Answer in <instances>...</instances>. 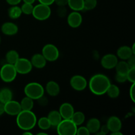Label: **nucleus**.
Instances as JSON below:
<instances>
[{
	"label": "nucleus",
	"mask_w": 135,
	"mask_h": 135,
	"mask_svg": "<svg viewBox=\"0 0 135 135\" xmlns=\"http://www.w3.org/2000/svg\"><path fill=\"white\" fill-rule=\"evenodd\" d=\"M111 84L109 78L103 74H96L90 78L88 83L89 88L92 94L102 96L106 93Z\"/></svg>",
	"instance_id": "obj_1"
},
{
	"label": "nucleus",
	"mask_w": 135,
	"mask_h": 135,
	"mask_svg": "<svg viewBox=\"0 0 135 135\" xmlns=\"http://www.w3.org/2000/svg\"><path fill=\"white\" fill-rule=\"evenodd\" d=\"M17 125L23 131H30L35 127L37 123L36 115L32 110H22L17 115Z\"/></svg>",
	"instance_id": "obj_2"
},
{
	"label": "nucleus",
	"mask_w": 135,
	"mask_h": 135,
	"mask_svg": "<svg viewBox=\"0 0 135 135\" xmlns=\"http://www.w3.org/2000/svg\"><path fill=\"white\" fill-rule=\"evenodd\" d=\"M25 93L26 96L32 100H38L44 94V88L40 84L35 82L30 83L25 87Z\"/></svg>",
	"instance_id": "obj_3"
},
{
	"label": "nucleus",
	"mask_w": 135,
	"mask_h": 135,
	"mask_svg": "<svg viewBox=\"0 0 135 135\" xmlns=\"http://www.w3.org/2000/svg\"><path fill=\"white\" fill-rule=\"evenodd\" d=\"M57 132L59 135H75L76 134L77 126L70 119H62L57 125Z\"/></svg>",
	"instance_id": "obj_4"
},
{
	"label": "nucleus",
	"mask_w": 135,
	"mask_h": 135,
	"mask_svg": "<svg viewBox=\"0 0 135 135\" xmlns=\"http://www.w3.org/2000/svg\"><path fill=\"white\" fill-rule=\"evenodd\" d=\"M17 72L14 65L6 63L0 69V78L5 83H11L15 79Z\"/></svg>",
	"instance_id": "obj_5"
},
{
	"label": "nucleus",
	"mask_w": 135,
	"mask_h": 135,
	"mask_svg": "<svg viewBox=\"0 0 135 135\" xmlns=\"http://www.w3.org/2000/svg\"><path fill=\"white\" fill-rule=\"evenodd\" d=\"M51 13L50 6L40 3L34 7L32 15L38 21H45L50 17Z\"/></svg>",
	"instance_id": "obj_6"
},
{
	"label": "nucleus",
	"mask_w": 135,
	"mask_h": 135,
	"mask_svg": "<svg viewBox=\"0 0 135 135\" xmlns=\"http://www.w3.org/2000/svg\"><path fill=\"white\" fill-rule=\"evenodd\" d=\"M42 54L48 61H55L59 58V51L55 45L48 44L43 47Z\"/></svg>",
	"instance_id": "obj_7"
},
{
	"label": "nucleus",
	"mask_w": 135,
	"mask_h": 135,
	"mask_svg": "<svg viewBox=\"0 0 135 135\" xmlns=\"http://www.w3.org/2000/svg\"><path fill=\"white\" fill-rule=\"evenodd\" d=\"M17 73L21 75H26L29 73L32 69V65L30 60L26 58H18V60L14 64Z\"/></svg>",
	"instance_id": "obj_8"
},
{
	"label": "nucleus",
	"mask_w": 135,
	"mask_h": 135,
	"mask_svg": "<svg viewBox=\"0 0 135 135\" xmlns=\"http://www.w3.org/2000/svg\"><path fill=\"white\" fill-rule=\"evenodd\" d=\"M71 86L76 91H83L87 87V80L81 75H75L70 80Z\"/></svg>",
	"instance_id": "obj_9"
},
{
	"label": "nucleus",
	"mask_w": 135,
	"mask_h": 135,
	"mask_svg": "<svg viewBox=\"0 0 135 135\" xmlns=\"http://www.w3.org/2000/svg\"><path fill=\"white\" fill-rule=\"evenodd\" d=\"M5 113L11 116H17L22 111L20 103L15 100H10L4 104Z\"/></svg>",
	"instance_id": "obj_10"
},
{
	"label": "nucleus",
	"mask_w": 135,
	"mask_h": 135,
	"mask_svg": "<svg viewBox=\"0 0 135 135\" xmlns=\"http://www.w3.org/2000/svg\"><path fill=\"white\" fill-rule=\"evenodd\" d=\"M118 57L112 54H106L101 59V65L105 69H112L115 68L118 62Z\"/></svg>",
	"instance_id": "obj_11"
},
{
	"label": "nucleus",
	"mask_w": 135,
	"mask_h": 135,
	"mask_svg": "<svg viewBox=\"0 0 135 135\" xmlns=\"http://www.w3.org/2000/svg\"><path fill=\"white\" fill-rule=\"evenodd\" d=\"M83 22V17L79 11H73L70 13L67 17V22L71 27L78 28Z\"/></svg>",
	"instance_id": "obj_12"
},
{
	"label": "nucleus",
	"mask_w": 135,
	"mask_h": 135,
	"mask_svg": "<svg viewBox=\"0 0 135 135\" xmlns=\"http://www.w3.org/2000/svg\"><path fill=\"white\" fill-rule=\"evenodd\" d=\"M59 112L61 116L62 119H70L72 117L75 110L74 108L69 103H63L59 108Z\"/></svg>",
	"instance_id": "obj_13"
},
{
	"label": "nucleus",
	"mask_w": 135,
	"mask_h": 135,
	"mask_svg": "<svg viewBox=\"0 0 135 135\" xmlns=\"http://www.w3.org/2000/svg\"><path fill=\"white\" fill-rule=\"evenodd\" d=\"M107 126L109 131L112 133L116 131H119L122 127V123L120 119L116 116H112L109 117L107 122Z\"/></svg>",
	"instance_id": "obj_14"
},
{
	"label": "nucleus",
	"mask_w": 135,
	"mask_h": 135,
	"mask_svg": "<svg viewBox=\"0 0 135 135\" xmlns=\"http://www.w3.org/2000/svg\"><path fill=\"white\" fill-rule=\"evenodd\" d=\"M1 30L3 34L5 35L13 36L18 32V28L17 25L13 22H7L3 24Z\"/></svg>",
	"instance_id": "obj_15"
},
{
	"label": "nucleus",
	"mask_w": 135,
	"mask_h": 135,
	"mask_svg": "<svg viewBox=\"0 0 135 135\" xmlns=\"http://www.w3.org/2000/svg\"><path fill=\"white\" fill-rule=\"evenodd\" d=\"M30 62L33 67L37 69H42L46 66L47 60L42 54H36L32 57Z\"/></svg>",
	"instance_id": "obj_16"
},
{
	"label": "nucleus",
	"mask_w": 135,
	"mask_h": 135,
	"mask_svg": "<svg viewBox=\"0 0 135 135\" xmlns=\"http://www.w3.org/2000/svg\"><path fill=\"white\" fill-rule=\"evenodd\" d=\"M134 55L131 47L127 46H123L117 50V56L122 60H127L131 56Z\"/></svg>",
	"instance_id": "obj_17"
},
{
	"label": "nucleus",
	"mask_w": 135,
	"mask_h": 135,
	"mask_svg": "<svg viewBox=\"0 0 135 135\" xmlns=\"http://www.w3.org/2000/svg\"><path fill=\"white\" fill-rule=\"evenodd\" d=\"M46 90L50 96H57L60 92V87L57 83L51 80L46 84Z\"/></svg>",
	"instance_id": "obj_18"
},
{
	"label": "nucleus",
	"mask_w": 135,
	"mask_h": 135,
	"mask_svg": "<svg viewBox=\"0 0 135 135\" xmlns=\"http://www.w3.org/2000/svg\"><path fill=\"white\" fill-rule=\"evenodd\" d=\"M87 129L89 131L90 133H94L96 134L98 131H100L101 127L100 121L96 118H91L88 121L86 124Z\"/></svg>",
	"instance_id": "obj_19"
},
{
	"label": "nucleus",
	"mask_w": 135,
	"mask_h": 135,
	"mask_svg": "<svg viewBox=\"0 0 135 135\" xmlns=\"http://www.w3.org/2000/svg\"><path fill=\"white\" fill-rule=\"evenodd\" d=\"M47 119L50 121L51 126L57 127L58 124L61 122L62 120V117L59 113V111H51L47 115Z\"/></svg>",
	"instance_id": "obj_20"
},
{
	"label": "nucleus",
	"mask_w": 135,
	"mask_h": 135,
	"mask_svg": "<svg viewBox=\"0 0 135 135\" xmlns=\"http://www.w3.org/2000/svg\"><path fill=\"white\" fill-rule=\"evenodd\" d=\"M13 99V92L9 88H3L0 90V103L5 104Z\"/></svg>",
	"instance_id": "obj_21"
},
{
	"label": "nucleus",
	"mask_w": 135,
	"mask_h": 135,
	"mask_svg": "<svg viewBox=\"0 0 135 135\" xmlns=\"http://www.w3.org/2000/svg\"><path fill=\"white\" fill-rule=\"evenodd\" d=\"M67 5L74 11H80L84 9V0H68Z\"/></svg>",
	"instance_id": "obj_22"
},
{
	"label": "nucleus",
	"mask_w": 135,
	"mask_h": 135,
	"mask_svg": "<svg viewBox=\"0 0 135 135\" xmlns=\"http://www.w3.org/2000/svg\"><path fill=\"white\" fill-rule=\"evenodd\" d=\"M115 68L117 73L121 74V75H127L128 71L130 69V67L128 65L127 62L123 60L117 62Z\"/></svg>",
	"instance_id": "obj_23"
},
{
	"label": "nucleus",
	"mask_w": 135,
	"mask_h": 135,
	"mask_svg": "<svg viewBox=\"0 0 135 135\" xmlns=\"http://www.w3.org/2000/svg\"><path fill=\"white\" fill-rule=\"evenodd\" d=\"M20 105L22 110H32L34 107V100L26 96L22 99Z\"/></svg>",
	"instance_id": "obj_24"
},
{
	"label": "nucleus",
	"mask_w": 135,
	"mask_h": 135,
	"mask_svg": "<svg viewBox=\"0 0 135 135\" xmlns=\"http://www.w3.org/2000/svg\"><path fill=\"white\" fill-rule=\"evenodd\" d=\"M71 119L76 126H80L85 121V115L81 112H74Z\"/></svg>",
	"instance_id": "obj_25"
},
{
	"label": "nucleus",
	"mask_w": 135,
	"mask_h": 135,
	"mask_svg": "<svg viewBox=\"0 0 135 135\" xmlns=\"http://www.w3.org/2000/svg\"><path fill=\"white\" fill-rule=\"evenodd\" d=\"M19 58V54L15 50H10L8 51L5 55V59L7 63L14 65Z\"/></svg>",
	"instance_id": "obj_26"
},
{
	"label": "nucleus",
	"mask_w": 135,
	"mask_h": 135,
	"mask_svg": "<svg viewBox=\"0 0 135 135\" xmlns=\"http://www.w3.org/2000/svg\"><path fill=\"white\" fill-rule=\"evenodd\" d=\"M22 11L21 7L17 6V5H13L11 8H9L8 11V15L9 17L13 19H17L19 18L22 15Z\"/></svg>",
	"instance_id": "obj_27"
},
{
	"label": "nucleus",
	"mask_w": 135,
	"mask_h": 135,
	"mask_svg": "<svg viewBox=\"0 0 135 135\" xmlns=\"http://www.w3.org/2000/svg\"><path fill=\"white\" fill-rule=\"evenodd\" d=\"M105 94H107L108 96L110 97L111 98H117L119 96L120 90L117 86L111 84L109 88L107 90Z\"/></svg>",
	"instance_id": "obj_28"
},
{
	"label": "nucleus",
	"mask_w": 135,
	"mask_h": 135,
	"mask_svg": "<svg viewBox=\"0 0 135 135\" xmlns=\"http://www.w3.org/2000/svg\"><path fill=\"white\" fill-rule=\"evenodd\" d=\"M38 125L42 130H47L51 127V124L46 117H42L38 121Z\"/></svg>",
	"instance_id": "obj_29"
},
{
	"label": "nucleus",
	"mask_w": 135,
	"mask_h": 135,
	"mask_svg": "<svg viewBox=\"0 0 135 135\" xmlns=\"http://www.w3.org/2000/svg\"><path fill=\"white\" fill-rule=\"evenodd\" d=\"M97 5V0H84V9L90 11L95 9Z\"/></svg>",
	"instance_id": "obj_30"
},
{
	"label": "nucleus",
	"mask_w": 135,
	"mask_h": 135,
	"mask_svg": "<svg viewBox=\"0 0 135 135\" xmlns=\"http://www.w3.org/2000/svg\"><path fill=\"white\" fill-rule=\"evenodd\" d=\"M21 9L22 13L28 15H32V13L34 6H33V4L25 3L22 5Z\"/></svg>",
	"instance_id": "obj_31"
},
{
	"label": "nucleus",
	"mask_w": 135,
	"mask_h": 135,
	"mask_svg": "<svg viewBox=\"0 0 135 135\" xmlns=\"http://www.w3.org/2000/svg\"><path fill=\"white\" fill-rule=\"evenodd\" d=\"M126 76L127 80H129L130 83H135V67H131L129 69Z\"/></svg>",
	"instance_id": "obj_32"
},
{
	"label": "nucleus",
	"mask_w": 135,
	"mask_h": 135,
	"mask_svg": "<svg viewBox=\"0 0 135 135\" xmlns=\"http://www.w3.org/2000/svg\"><path fill=\"white\" fill-rule=\"evenodd\" d=\"M77 135H90L89 131L87 129L86 127H80L76 130V134Z\"/></svg>",
	"instance_id": "obj_33"
},
{
	"label": "nucleus",
	"mask_w": 135,
	"mask_h": 135,
	"mask_svg": "<svg viewBox=\"0 0 135 135\" xmlns=\"http://www.w3.org/2000/svg\"><path fill=\"white\" fill-rule=\"evenodd\" d=\"M67 10L65 8V6H59L57 10V15L60 17H65L67 15Z\"/></svg>",
	"instance_id": "obj_34"
},
{
	"label": "nucleus",
	"mask_w": 135,
	"mask_h": 135,
	"mask_svg": "<svg viewBox=\"0 0 135 135\" xmlns=\"http://www.w3.org/2000/svg\"><path fill=\"white\" fill-rule=\"evenodd\" d=\"M116 81L119 83H123L127 80L126 75H121V74L116 73L115 75Z\"/></svg>",
	"instance_id": "obj_35"
},
{
	"label": "nucleus",
	"mask_w": 135,
	"mask_h": 135,
	"mask_svg": "<svg viewBox=\"0 0 135 135\" xmlns=\"http://www.w3.org/2000/svg\"><path fill=\"white\" fill-rule=\"evenodd\" d=\"M38 101V103L41 106H46V105H47L48 104V100H47V98L46 96H44L43 95L42 96H41L40 98L36 100Z\"/></svg>",
	"instance_id": "obj_36"
},
{
	"label": "nucleus",
	"mask_w": 135,
	"mask_h": 135,
	"mask_svg": "<svg viewBox=\"0 0 135 135\" xmlns=\"http://www.w3.org/2000/svg\"><path fill=\"white\" fill-rule=\"evenodd\" d=\"M135 83H132V85L129 90V96L133 102H135Z\"/></svg>",
	"instance_id": "obj_37"
},
{
	"label": "nucleus",
	"mask_w": 135,
	"mask_h": 135,
	"mask_svg": "<svg viewBox=\"0 0 135 135\" xmlns=\"http://www.w3.org/2000/svg\"><path fill=\"white\" fill-rule=\"evenodd\" d=\"M127 63L129 65L130 68L131 67H135V55L134 54L131 56L129 59H127Z\"/></svg>",
	"instance_id": "obj_38"
},
{
	"label": "nucleus",
	"mask_w": 135,
	"mask_h": 135,
	"mask_svg": "<svg viewBox=\"0 0 135 135\" xmlns=\"http://www.w3.org/2000/svg\"><path fill=\"white\" fill-rule=\"evenodd\" d=\"M54 3H55L58 6H65L68 3V0H55Z\"/></svg>",
	"instance_id": "obj_39"
},
{
	"label": "nucleus",
	"mask_w": 135,
	"mask_h": 135,
	"mask_svg": "<svg viewBox=\"0 0 135 135\" xmlns=\"http://www.w3.org/2000/svg\"><path fill=\"white\" fill-rule=\"evenodd\" d=\"M38 1H39L40 3H42L44 4V5L50 6V5H52V4L54 3L55 0H38Z\"/></svg>",
	"instance_id": "obj_40"
},
{
	"label": "nucleus",
	"mask_w": 135,
	"mask_h": 135,
	"mask_svg": "<svg viewBox=\"0 0 135 135\" xmlns=\"http://www.w3.org/2000/svg\"><path fill=\"white\" fill-rule=\"evenodd\" d=\"M100 132H102V133L104 135L108 134L109 131V129H108L107 125H103V126L100 127Z\"/></svg>",
	"instance_id": "obj_41"
},
{
	"label": "nucleus",
	"mask_w": 135,
	"mask_h": 135,
	"mask_svg": "<svg viewBox=\"0 0 135 135\" xmlns=\"http://www.w3.org/2000/svg\"><path fill=\"white\" fill-rule=\"evenodd\" d=\"M22 0H6L7 3L11 5H17Z\"/></svg>",
	"instance_id": "obj_42"
},
{
	"label": "nucleus",
	"mask_w": 135,
	"mask_h": 135,
	"mask_svg": "<svg viewBox=\"0 0 135 135\" xmlns=\"http://www.w3.org/2000/svg\"><path fill=\"white\" fill-rule=\"evenodd\" d=\"M5 113V109H4V104L0 103V116L2 115Z\"/></svg>",
	"instance_id": "obj_43"
},
{
	"label": "nucleus",
	"mask_w": 135,
	"mask_h": 135,
	"mask_svg": "<svg viewBox=\"0 0 135 135\" xmlns=\"http://www.w3.org/2000/svg\"><path fill=\"white\" fill-rule=\"evenodd\" d=\"M24 1V3H30V4H33L35 2L36 0H22Z\"/></svg>",
	"instance_id": "obj_44"
},
{
	"label": "nucleus",
	"mask_w": 135,
	"mask_h": 135,
	"mask_svg": "<svg viewBox=\"0 0 135 135\" xmlns=\"http://www.w3.org/2000/svg\"><path fill=\"white\" fill-rule=\"evenodd\" d=\"M112 135H123V133H121L119 131L113 132V133H112Z\"/></svg>",
	"instance_id": "obj_45"
},
{
	"label": "nucleus",
	"mask_w": 135,
	"mask_h": 135,
	"mask_svg": "<svg viewBox=\"0 0 135 135\" xmlns=\"http://www.w3.org/2000/svg\"><path fill=\"white\" fill-rule=\"evenodd\" d=\"M24 135H32V133H30V131H25L23 133Z\"/></svg>",
	"instance_id": "obj_46"
},
{
	"label": "nucleus",
	"mask_w": 135,
	"mask_h": 135,
	"mask_svg": "<svg viewBox=\"0 0 135 135\" xmlns=\"http://www.w3.org/2000/svg\"><path fill=\"white\" fill-rule=\"evenodd\" d=\"M134 46H135V44L133 45V47H132L131 50H132V51H133V53L134 54H135V51H134Z\"/></svg>",
	"instance_id": "obj_47"
},
{
	"label": "nucleus",
	"mask_w": 135,
	"mask_h": 135,
	"mask_svg": "<svg viewBox=\"0 0 135 135\" xmlns=\"http://www.w3.org/2000/svg\"><path fill=\"white\" fill-rule=\"evenodd\" d=\"M37 134H38V135H42V134H43V135H47V133H38Z\"/></svg>",
	"instance_id": "obj_48"
},
{
	"label": "nucleus",
	"mask_w": 135,
	"mask_h": 135,
	"mask_svg": "<svg viewBox=\"0 0 135 135\" xmlns=\"http://www.w3.org/2000/svg\"><path fill=\"white\" fill-rule=\"evenodd\" d=\"M1 36H0V44H1Z\"/></svg>",
	"instance_id": "obj_49"
}]
</instances>
